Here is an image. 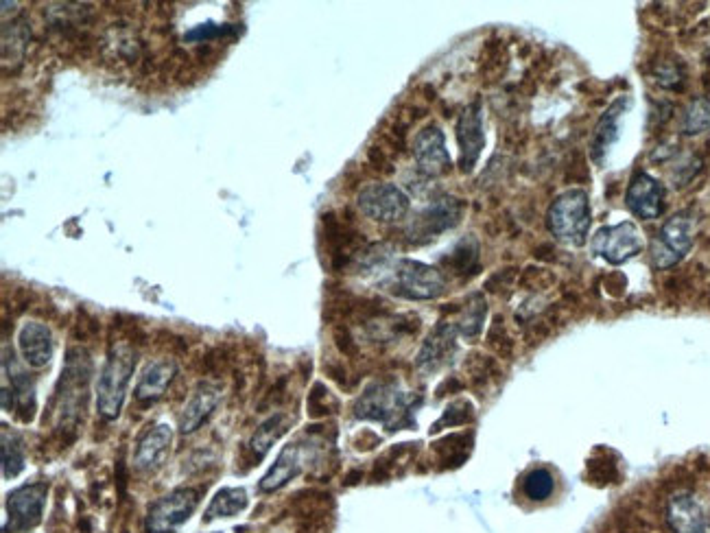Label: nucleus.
I'll list each match as a JSON object with an SVG mask.
<instances>
[{"mask_svg": "<svg viewBox=\"0 0 710 533\" xmlns=\"http://www.w3.org/2000/svg\"><path fill=\"white\" fill-rule=\"evenodd\" d=\"M442 265L457 276L475 274V271L479 269V243H477L475 236H466V239H461L453 247V252L442 258Z\"/></svg>", "mask_w": 710, "mask_h": 533, "instance_id": "obj_25", "label": "nucleus"}, {"mask_svg": "<svg viewBox=\"0 0 710 533\" xmlns=\"http://www.w3.org/2000/svg\"><path fill=\"white\" fill-rule=\"evenodd\" d=\"M485 311H488V306H485L483 295L472 293L464 309H461L459 322L455 324L459 333L464 335L468 341H475L481 335L483 322H485Z\"/></svg>", "mask_w": 710, "mask_h": 533, "instance_id": "obj_28", "label": "nucleus"}, {"mask_svg": "<svg viewBox=\"0 0 710 533\" xmlns=\"http://www.w3.org/2000/svg\"><path fill=\"white\" fill-rule=\"evenodd\" d=\"M18 348L22 359H25L29 367H33V370H42V367L51 363L53 350H55L49 326L42 322H27L18 333Z\"/></svg>", "mask_w": 710, "mask_h": 533, "instance_id": "obj_20", "label": "nucleus"}, {"mask_svg": "<svg viewBox=\"0 0 710 533\" xmlns=\"http://www.w3.org/2000/svg\"><path fill=\"white\" fill-rule=\"evenodd\" d=\"M457 333H459L457 326L451 322L437 324L418 352V361H416L418 370L433 374L437 370H442L444 365L451 363V359L457 352Z\"/></svg>", "mask_w": 710, "mask_h": 533, "instance_id": "obj_15", "label": "nucleus"}, {"mask_svg": "<svg viewBox=\"0 0 710 533\" xmlns=\"http://www.w3.org/2000/svg\"><path fill=\"white\" fill-rule=\"evenodd\" d=\"M667 523L676 533H710L704 507L693 494H673L667 503Z\"/></svg>", "mask_w": 710, "mask_h": 533, "instance_id": "obj_18", "label": "nucleus"}, {"mask_svg": "<svg viewBox=\"0 0 710 533\" xmlns=\"http://www.w3.org/2000/svg\"><path fill=\"white\" fill-rule=\"evenodd\" d=\"M25 470V440L16 431L3 426V477L16 479Z\"/></svg>", "mask_w": 710, "mask_h": 533, "instance_id": "obj_29", "label": "nucleus"}, {"mask_svg": "<svg viewBox=\"0 0 710 533\" xmlns=\"http://www.w3.org/2000/svg\"><path fill=\"white\" fill-rule=\"evenodd\" d=\"M31 38V29L25 18L11 20V25L3 27V62L20 64V59L27 53V44Z\"/></svg>", "mask_w": 710, "mask_h": 533, "instance_id": "obj_26", "label": "nucleus"}, {"mask_svg": "<svg viewBox=\"0 0 710 533\" xmlns=\"http://www.w3.org/2000/svg\"><path fill=\"white\" fill-rule=\"evenodd\" d=\"M461 212H464V204L461 199L444 195L440 199H435L431 206H426L420 215L407 225V239L413 245H426L431 243L437 236L453 230L461 219Z\"/></svg>", "mask_w": 710, "mask_h": 533, "instance_id": "obj_6", "label": "nucleus"}, {"mask_svg": "<svg viewBox=\"0 0 710 533\" xmlns=\"http://www.w3.org/2000/svg\"><path fill=\"white\" fill-rule=\"evenodd\" d=\"M555 490V479L547 468H536L523 479V492L529 501H547Z\"/></svg>", "mask_w": 710, "mask_h": 533, "instance_id": "obj_31", "label": "nucleus"}, {"mask_svg": "<svg viewBox=\"0 0 710 533\" xmlns=\"http://www.w3.org/2000/svg\"><path fill=\"white\" fill-rule=\"evenodd\" d=\"M470 420H472V405H470L468 400H457L444 411V416L433 424L431 433L442 431V429H446V426H448V429H453V426H461V424H466Z\"/></svg>", "mask_w": 710, "mask_h": 533, "instance_id": "obj_32", "label": "nucleus"}, {"mask_svg": "<svg viewBox=\"0 0 710 533\" xmlns=\"http://www.w3.org/2000/svg\"><path fill=\"white\" fill-rule=\"evenodd\" d=\"M199 505V490L195 488H177L162 496L156 503H151L145 529L147 533H173L182 527Z\"/></svg>", "mask_w": 710, "mask_h": 533, "instance_id": "obj_8", "label": "nucleus"}, {"mask_svg": "<svg viewBox=\"0 0 710 533\" xmlns=\"http://www.w3.org/2000/svg\"><path fill=\"white\" fill-rule=\"evenodd\" d=\"M92 376V359L86 348L73 346L66 352L62 378H59L51 416L55 418V433L62 435L64 442H73L77 429L84 420L88 405V385Z\"/></svg>", "mask_w": 710, "mask_h": 533, "instance_id": "obj_1", "label": "nucleus"}, {"mask_svg": "<svg viewBox=\"0 0 710 533\" xmlns=\"http://www.w3.org/2000/svg\"><path fill=\"white\" fill-rule=\"evenodd\" d=\"M693 232L695 223L691 215L680 212V215H673L667 219V223L662 225L656 241L652 245V263L656 269H669L673 265H678L680 260L691 252L693 247Z\"/></svg>", "mask_w": 710, "mask_h": 533, "instance_id": "obj_7", "label": "nucleus"}, {"mask_svg": "<svg viewBox=\"0 0 710 533\" xmlns=\"http://www.w3.org/2000/svg\"><path fill=\"white\" fill-rule=\"evenodd\" d=\"M359 210L378 223H396L409 212V197L394 184H368L357 197Z\"/></svg>", "mask_w": 710, "mask_h": 533, "instance_id": "obj_11", "label": "nucleus"}, {"mask_svg": "<svg viewBox=\"0 0 710 533\" xmlns=\"http://www.w3.org/2000/svg\"><path fill=\"white\" fill-rule=\"evenodd\" d=\"M645 241L632 221L603 225L593 236V252L610 265H623L643 252Z\"/></svg>", "mask_w": 710, "mask_h": 533, "instance_id": "obj_9", "label": "nucleus"}, {"mask_svg": "<svg viewBox=\"0 0 710 533\" xmlns=\"http://www.w3.org/2000/svg\"><path fill=\"white\" fill-rule=\"evenodd\" d=\"M457 145H459V169L470 173L481 158L485 147V132H483V110L481 103H472L461 112L457 121Z\"/></svg>", "mask_w": 710, "mask_h": 533, "instance_id": "obj_13", "label": "nucleus"}, {"mask_svg": "<svg viewBox=\"0 0 710 533\" xmlns=\"http://www.w3.org/2000/svg\"><path fill=\"white\" fill-rule=\"evenodd\" d=\"M173 442L169 424H158L140 437L134 453V464L140 472H156L164 466Z\"/></svg>", "mask_w": 710, "mask_h": 533, "instance_id": "obj_19", "label": "nucleus"}, {"mask_svg": "<svg viewBox=\"0 0 710 533\" xmlns=\"http://www.w3.org/2000/svg\"><path fill=\"white\" fill-rule=\"evenodd\" d=\"M706 129H710V99L706 97L693 99L689 103V108L684 110L682 132L686 136H695L706 132Z\"/></svg>", "mask_w": 710, "mask_h": 533, "instance_id": "obj_30", "label": "nucleus"}, {"mask_svg": "<svg viewBox=\"0 0 710 533\" xmlns=\"http://www.w3.org/2000/svg\"><path fill=\"white\" fill-rule=\"evenodd\" d=\"M247 507V492L243 488H223L210 501L204 520L210 523L215 518H232Z\"/></svg>", "mask_w": 710, "mask_h": 533, "instance_id": "obj_27", "label": "nucleus"}, {"mask_svg": "<svg viewBox=\"0 0 710 533\" xmlns=\"http://www.w3.org/2000/svg\"><path fill=\"white\" fill-rule=\"evenodd\" d=\"M330 409H337V402L322 383H315L309 394V416L322 418L326 413H333Z\"/></svg>", "mask_w": 710, "mask_h": 533, "instance_id": "obj_33", "label": "nucleus"}, {"mask_svg": "<svg viewBox=\"0 0 710 533\" xmlns=\"http://www.w3.org/2000/svg\"><path fill=\"white\" fill-rule=\"evenodd\" d=\"M3 374L5 381L11 383V394H14L16 400L14 411L18 413V420L29 424L35 418V381L31 374L18 367L16 354L14 350H9V346L3 350Z\"/></svg>", "mask_w": 710, "mask_h": 533, "instance_id": "obj_16", "label": "nucleus"}, {"mask_svg": "<svg viewBox=\"0 0 710 533\" xmlns=\"http://www.w3.org/2000/svg\"><path fill=\"white\" fill-rule=\"evenodd\" d=\"M304 459L306 453L300 442L289 444L282 448V453L278 455L276 464L271 466V470L260 481V492H278L280 488H284L291 479H295L304 468Z\"/></svg>", "mask_w": 710, "mask_h": 533, "instance_id": "obj_23", "label": "nucleus"}, {"mask_svg": "<svg viewBox=\"0 0 710 533\" xmlns=\"http://www.w3.org/2000/svg\"><path fill=\"white\" fill-rule=\"evenodd\" d=\"M413 156H416L418 169L429 177H442L453 171V160L448 156L446 136L440 125H426L413 140Z\"/></svg>", "mask_w": 710, "mask_h": 533, "instance_id": "obj_12", "label": "nucleus"}, {"mask_svg": "<svg viewBox=\"0 0 710 533\" xmlns=\"http://www.w3.org/2000/svg\"><path fill=\"white\" fill-rule=\"evenodd\" d=\"M136 367V350L132 341H114L108 352L97 385V409L105 420H116L127 394L129 378Z\"/></svg>", "mask_w": 710, "mask_h": 533, "instance_id": "obj_3", "label": "nucleus"}, {"mask_svg": "<svg viewBox=\"0 0 710 533\" xmlns=\"http://www.w3.org/2000/svg\"><path fill=\"white\" fill-rule=\"evenodd\" d=\"M665 186L649 173H636L625 193V204L638 219L652 221L665 212Z\"/></svg>", "mask_w": 710, "mask_h": 533, "instance_id": "obj_14", "label": "nucleus"}, {"mask_svg": "<svg viewBox=\"0 0 710 533\" xmlns=\"http://www.w3.org/2000/svg\"><path fill=\"white\" fill-rule=\"evenodd\" d=\"M175 372L177 367L171 359L149 361L138 378V385L134 392L140 405H153V402H158L169 389L171 381L175 378Z\"/></svg>", "mask_w": 710, "mask_h": 533, "instance_id": "obj_22", "label": "nucleus"}, {"mask_svg": "<svg viewBox=\"0 0 710 533\" xmlns=\"http://www.w3.org/2000/svg\"><path fill=\"white\" fill-rule=\"evenodd\" d=\"M223 398V387L219 383H199L191 398H188L186 407L180 416V431L184 435L195 433L201 424H206L210 420L212 413L219 407V402Z\"/></svg>", "mask_w": 710, "mask_h": 533, "instance_id": "obj_17", "label": "nucleus"}, {"mask_svg": "<svg viewBox=\"0 0 710 533\" xmlns=\"http://www.w3.org/2000/svg\"><path fill=\"white\" fill-rule=\"evenodd\" d=\"M46 494H49L46 483H27L9 492L5 533H25L38 527L44 514Z\"/></svg>", "mask_w": 710, "mask_h": 533, "instance_id": "obj_10", "label": "nucleus"}, {"mask_svg": "<svg viewBox=\"0 0 710 533\" xmlns=\"http://www.w3.org/2000/svg\"><path fill=\"white\" fill-rule=\"evenodd\" d=\"M630 108V99L621 97L614 101L610 108L603 112V116L599 118V123L593 132V138H590V158H593L595 164H603L606 160L610 147L614 142L619 140V132H621V118L625 114V110Z\"/></svg>", "mask_w": 710, "mask_h": 533, "instance_id": "obj_21", "label": "nucleus"}, {"mask_svg": "<svg viewBox=\"0 0 710 533\" xmlns=\"http://www.w3.org/2000/svg\"><path fill=\"white\" fill-rule=\"evenodd\" d=\"M289 426H291V418L287 416V413H274V416L267 418L263 424L258 426L256 433L252 435V440L247 442V448H245L247 455H250V466H258V461L265 459L269 448L289 431Z\"/></svg>", "mask_w": 710, "mask_h": 533, "instance_id": "obj_24", "label": "nucleus"}, {"mask_svg": "<svg viewBox=\"0 0 710 533\" xmlns=\"http://www.w3.org/2000/svg\"><path fill=\"white\" fill-rule=\"evenodd\" d=\"M590 223H593L590 201L588 193L582 188H571V191H564L555 197L547 212L549 232L558 241L573 247H582L588 241Z\"/></svg>", "mask_w": 710, "mask_h": 533, "instance_id": "obj_4", "label": "nucleus"}, {"mask_svg": "<svg viewBox=\"0 0 710 533\" xmlns=\"http://www.w3.org/2000/svg\"><path fill=\"white\" fill-rule=\"evenodd\" d=\"M446 289L444 276L431 265L418 263V260L402 258L392 271V291L405 300H435Z\"/></svg>", "mask_w": 710, "mask_h": 533, "instance_id": "obj_5", "label": "nucleus"}, {"mask_svg": "<svg viewBox=\"0 0 710 533\" xmlns=\"http://www.w3.org/2000/svg\"><path fill=\"white\" fill-rule=\"evenodd\" d=\"M420 405V398L402 392L398 381L372 383L354 405V416L359 420H374L387 426V431H400L413 424V409Z\"/></svg>", "mask_w": 710, "mask_h": 533, "instance_id": "obj_2", "label": "nucleus"}]
</instances>
